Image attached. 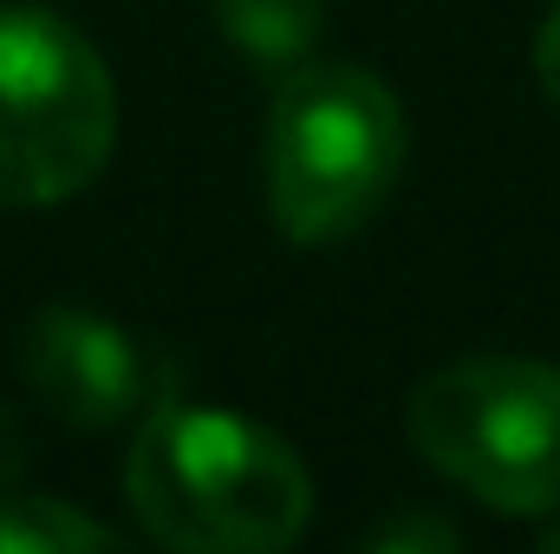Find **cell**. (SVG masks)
Listing matches in <instances>:
<instances>
[{
    "mask_svg": "<svg viewBox=\"0 0 560 554\" xmlns=\"http://www.w3.org/2000/svg\"><path fill=\"white\" fill-rule=\"evenodd\" d=\"M125 496L143 535L183 554H275L293 549L313 516V476L287 437L170 392L131 437Z\"/></svg>",
    "mask_w": 560,
    "mask_h": 554,
    "instance_id": "cell-1",
    "label": "cell"
},
{
    "mask_svg": "<svg viewBox=\"0 0 560 554\" xmlns=\"http://www.w3.org/2000/svg\"><path fill=\"white\" fill-rule=\"evenodd\" d=\"M411 150L398 92L365 66H293L268 112V209L300 249L359 235Z\"/></svg>",
    "mask_w": 560,
    "mask_h": 554,
    "instance_id": "cell-2",
    "label": "cell"
},
{
    "mask_svg": "<svg viewBox=\"0 0 560 554\" xmlns=\"http://www.w3.org/2000/svg\"><path fill=\"white\" fill-rule=\"evenodd\" d=\"M423 463L495 516L560 509V366L482 353L430 372L405 399Z\"/></svg>",
    "mask_w": 560,
    "mask_h": 554,
    "instance_id": "cell-3",
    "label": "cell"
},
{
    "mask_svg": "<svg viewBox=\"0 0 560 554\" xmlns=\"http://www.w3.org/2000/svg\"><path fill=\"white\" fill-rule=\"evenodd\" d=\"M118 143V85L98 46L46 13H0V209H52L92 189Z\"/></svg>",
    "mask_w": 560,
    "mask_h": 554,
    "instance_id": "cell-4",
    "label": "cell"
},
{
    "mask_svg": "<svg viewBox=\"0 0 560 554\" xmlns=\"http://www.w3.org/2000/svg\"><path fill=\"white\" fill-rule=\"evenodd\" d=\"M20 379L26 392L72 430H112L143 417L156 392V359L138 339L85 307H39L20 339Z\"/></svg>",
    "mask_w": 560,
    "mask_h": 554,
    "instance_id": "cell-5",
    "label": "cell"
},
{
    "mask_svg": "<svg viewBox=\"0 0 560 554\" xmlns=\"http://www.w3.org/2000/svg\"><path fill=\"white\" fill-rule=\"evenodd\" d=\"M222 39L261 66V72H293L306 66V53L319 46L326 26V0H209Z\"/></svg>",
    "mask_w": 560,
    "mask_h": 554,
    "instance_id": "cell-6",
    "label": "cell"
},
{
    "mask_svg": "<svg viewBox=\"0 0 560 554\" xmlns=\"http://www.w3.org/2000/svg\"><path fill=\"white\" fill-rule=\"evenodd\" d=\"M125 549L118 529L72 509L66 496H0V554H98Z\"/></svg>",
    "mask_w": 560,
    "mask_h": 554,
    "instance_id": "cell-7",
    "label": "cell"
},
{
    "mask_svg": "<svg viewBox=\"0 0 560 554\" xmlns=\"http://www.w3.org/2000/svg\"><path fill=\"white\" fill-rule=\"evenodd\" d=\"M365 549L378 554H418V549H463V529L456 522H443V516H392V522H378V529H365L359 535Z\"/></svg>",
    "mask_w": 560,
    "mask_h": 554,
    "instance_id": "cell-8",
    "label": "cell"
},
{
    "mask_svg": "<svg viewBox=\"0 0 560 554\" xmlns=\"http://www.w3.org/2000/svg\"><path fill=\"white\" fill-rule=\"evenodd\" d=\"M535 79H541V92L560 105V0H555V13L541 20V33H535Z\"/></svg>",
    "mask_w": 560,
    "mask_h": 554,
    "instance_id": "cell-9",
    "label": "cell"
},
{
    "mask_svg": "<svg viewBox=\"0 0 560 554\" xmlns=\"http://www.w3.org/2000/svg\"><path fill=\"white\" fill-rule=\"evenodd\" d=\"M26 457H33V450H26V430H20V417L0 405V496H7V489L26 476Z\"/></svg>",
    "mask_w": 560,
    "mask_h": 554,
    "instance_id": "cell-10",
    "label": "cell"
},
{
    "mask_svg": "<svg viewBox=\"0 0 560 554\" xmlns=\"http://www.w3.org/2000/svg\"><path fill=\"white\" fill-rule=\"evenodd\" d=\"M541 549H548V554H560V529H548V535H541Z\"/></svg>",
    "mask_w": 560,
    "mask_h": 554,
    "instance_id": "cell-11",
    "label": "cell"
}]
</instances>
